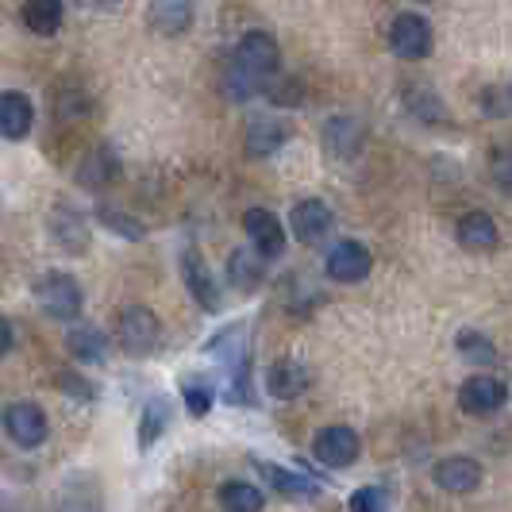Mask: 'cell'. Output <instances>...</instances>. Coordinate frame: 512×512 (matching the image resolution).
Returning <instances> with one entry per match:
<instances>
[{
    "mask_svg": "<svg viewBox=\"0 0 512 512\" xmlns=\"http://www.w3.org/2000/svg\"><path fill=\"white\" fill-rule=\"evenodd\" d=\"M274 70H278V43L266 31H247L224 70V97L251 101L266 93V81H274Z\"/></svg>",
    "mask_w": 512,
    "mask_h": 512,
    "instance_id": "1",
    "label": "cell"
},
{
    "mask_svg": "<svg viewBox=\"0 0 512 512\" xmlns=\"http://www.w3.org/2000/svg\"><path fill=\"white\" fill-rule=\"evenodd\" d=\"M208 355H224V366L231 374L228 401L231 405H255V389H251V355H247V335L243 328H228L224 335H216L205 347Z\"/></svg>",
    "mask_w": 512,
    "mask_h": 512,
    "instance_id": "2",
    "label": "cell"
},
{
    "mask_svg": "<svg viewBox=\"0 0 512 512\" xmlns=\"http://www.w3.org/2000/svg\"><path fill=\"white\" fill-rule=\"evenodd\" d=\"M116 339H120V347L128 355H151V351H158V343H162V320L147 305H128L120 312Z\"/></svg>",
    "mask_w": 512,
    "mask_h": 512,
    "instance_id": "3",
    "label": "cell"
},
{
    "mask_svg": "<svg viewBox=\"0 0 512 512\" xmlns=\"http://www.w3.org/2000/svg\"><path fill=\"white\" fill-rule=\"evenodd\" d=\"M35 301L43 305L47 316L54 320H77L81 316V305H85V293H81V285L70 278V274H43L39 282H35Z\"/></svg>",
    "mask_w": 512,
    "mask_h": 512,
    "instance_id": "4",
    "label": "cell"
},
{
    "mask_svg": "<svg viewBox=\"0 0 512 512\" xmlns=\"http://www.w3.org/2000/svg\"><path fill=\"white\" fill-rule=\"evenodd\" d=\"M389 47L397 58H405V62H416V58H424V54L432 51V27L424 16H416V12H401L393 27H389Z\"/></svg>",
    "mask_w": 512,
    "mask_h": 512,
    "instance_id": "5",
    "label": "cell"
},
{
    "mask_svg": "<svg viewBox=\"0 0 512 512\" xmlns=\"http://www.w3.org/2000/svg\"><path fill=\"white\" fill-rule=\"evenodd\" d=\"M4 432L12 436L16 447L31 451V447H39L47 439V412L39 405H31V401H16V405L4 409Z\"/></svg>",
    "mask_w": 512,
    "mask_h": 512,
    "instance_id": "6",
    "label": "cell"
},
{
    "mask_svg": "<svg viewBox=\"0 0 512 512\" xmlns=\"http://www.w3.org/2000/svg\"><path fill=\"white\" fill-rule=\"evenodd\" d=\"M312 455L324 466H332V470H347L351 462L359 459V432L347 428V424H332V428H324L320 436L312 439Z\"/></svg>",
    "mask_w": 512,
    "mask_h": 512,
    "instance_id": "7",
    "label": "cell"
},
{
    "mask_svg": "<svg viewBox=\"0 0 512 512\" xmlns=\"http://www.w3.org/2000/svg\"><path fill=\"white\" fill-rule=\"evenodd\" d=\"M505 397H509V389H505L501 378H493V374H474L459 389V405L470 416H493V412L505 405Z\"/></svg>",
    "mask_w": 512,
    "mask_h": 512,
    "instance_id": "8",
    "label": "cell"
},
{
    "mask_svg": "<svg viewBox=\"0 0 512 512\" xmlns=\"http://www.w3.org/2000/svg\"><path fill=\"white\" fill-rule=\"evenodd\" d=\"M181 278L189 285L193 301L205 308V312H220V305H224V301H220V285L208 274V262L197 247H189V251L181 255Z\"/></svg>",
    "mask_w": 512,
    "mask_h": 512,
    "instance_id": "9",
    "label": "cell"
},
{
    "mask_svg": "<svg viewBox=\"0 0 512 512\" xmlns=\"http://www.w3.org/2000/svg\"><path fill=\"white\" fill-rule=\"evenodd\" d=\"M370 266H374V255L362 243H355V239H343V243H335L332 251H328V274L343 285L362 282L370 274Z\"/></svg>",
    "mask_w": 512,
    "mask_h": 512,
    "instance_id": "10",
    "label": "cell"
},
{
    "mask_svg": "<svg viewBox=\"0 0 512 512\" xmlns=\"http://www.w3.org/2000/svg\"><path fill=\"white\" fill-rule=\"evenodd\" d=\"M243 228L255 239V247L262 258H278L285 251V228L270 208H251V212L243 216Z\"/></svg>",
    "mask_w": 512,
    "mask_h": 512,
    "instance_id": "11",
    "label": "cell"
},
{
    "mask_svg": "<svg viewBox=\"0 0 512 512\" xmlns=\"http://www.w3.org/2000/svg\"><path fill=\"white\" fill-rule=\"evenodd\" d=\"M432 478H436V486L443 489V493H474V489L482 486V466L474 459L451 455V459L436 462Z\"/></svg>",
    "mask_w": 512,
    "mask_h": 512,
    "instance_id": "12",
    "label": "cell"
},
{
    "mask_svg": "<svg viewBox=\"0 0 512 512\" xmlns=\"http://www.w3.org/2000/svg\"><path fill=\"white\" fill-rule=\"evenodd\" d=\"M328 231H332V208L324 205V201L308 197V201L293 205V235L301 243H320Z\"/></svg>",
    "mask_w": 512,
    "mask_h": 512,
    "instance_id": "13",
    "label": "cell"
},
{
    "mask_svg": "<svg viewBox=\"0 0 512 512\" xmlns=\"http://www.w3.org/2000/svg\"><path fill=\"white\" fill-rule=\"evenodd\" d=\"M285 139H289V124H285L282 116H255L251 128H247V154L251 158H266L278 147H285Z\"/></svg>",
    "mask_w": 512,
    "mask_h": 512,
    "instance_id": "14",
    "label": "cell"
},
{
    "mask_svg": "<svg viewBox=\"0 0 512 512\" xmlns=\"http://www.w3.org/2000/svg\"><path fill=\"white\" fill-rule=\"evenodd\" d=\"M362 124L355 116H332V124H324V151L332 158H355L362 151Z\"/></svg>",
    "mask_w": 512,
    "mask_h": 512,
    "instance_id": "15",
    "label": "cell"
},
{
    "mask_svg": "<svg viewBox=\"0 0 512 512\" xmlns=\"http://www.w3.org/2000/svg\"><path fill=\"white\" fill-rule=\"evenodd\" d=\"M197 0H151V27L158 35H185L193 24Z\"/></svg>",
    "mask_w": 512,
    "mask_h": 512,
    "instance_id": "16",
    "label": "cell"
},
{
    "mask_svg": "<svg viewBox=\"0 0 512 512\" xmlns=\"http://www.w3.org/2000/svg\"><path fill=\"white\" fill-rule=\"evenodd\" d=\"M116 178H120V158L112 154V147H93L81 158V166H77V181L85 189H104Z\"/></svg>",
    "mask_w": 512,
    "mask_h": 512,
    "instance_id": "17",
    "label": "cell"
},
{
    "mask_svg": "<svg viewBox=\"0 0 512 512\" xmlns=\"http://www.w3.org/2000/svg\"><path fill=\"white\" fill-rule=\"evenodd\" d=\"M35 124V108L24 93H0V135L4 139H27Z\"/></svg>",
    "mask_w": 512,
    "mask_h": 512,
    "instance_id": "18",
    "label": "cell"
},
{
    "mask_svg": "<svg viewBox=\"0 0 512 512\" xmlns=\"http://www.w3.org/2000/svg\"><path fill=\"white\" fill-rule=\"evenodd\" d=\"M51 235L58 239V247H62V251H70V255H77V251H85V247H89L85 220H81L70 205H58L51 212Z\"/></svg>",
    "mask_w": 512,
    "mask_h": 512,
    "instance_id": "19",
    "label": "cell"
},
{
    "mask_svg": "<svg viewBox=\"0 0 512 512\" xmlns=\"http://www.w3.org/2000/svg\"><path fill=\"white\" fill-rule=\"evenodd\" d=\"M255 470L270 486L278 489V493H285V497H316V493H320V482L308 478V474H293V470H282V466L262 462V459H255Z\"/></svg>",
    "mask_w": 512,
    "mask_h": 512,
    "instance_id": "20",
    "label": "cell"
},
{
    "mask_svg": "<svg viewBox=\"0 0 512 512\" xmlns=\"http://www.w3.org/2000/svg\"><path fill=\"white\" fill-rule=\"evenodd\" d=\"M266 385H270L274 397L293 401V397H301V389L308 385V370L297 359H278L270 366V374H266Z\"/></svg>",
    "mask_w": 512,
    "mask_h": 512,
    "instance_id": "21",
    "label": "cell"
},
{
    "mask_svg": "<svg viewBox=\"0 0 512 512\" xmlns=\"http://www.w3.org/2000/svg\"><path fill=\"white\" fill-rule=\"evenodd\" d=\"M66 347H70V355L77 362H104V355H108V335L101 328H93V324H77L74 332L66 335Z\"/></svg>",
    "mask_w": 512,
    "mask_h": 512,
    "instance_id": "22",
    "label": "cell"
},
{
    "mask_svg": "<svg viewBox=\"0 0 512 512\" xmlns=\"http://www.w3.org/2000/svg\"><path fill=\"white\" fill-rule=\"evenodd\" d=\"M459 239H462V247H470V251H489V247H497V224H493V216H486V212L462 216Z\"/></svg>",
    "mask_w": 512,
    "mask_h": 512,
    "instance_id": "23",
    "label": "cell"
},
{
    "mask_svg": "<svg viewBox=\"0 0 512 512\" xmlns=\"http://www.w3.org/2000/svg\"><path fill=\"white\" fill-rule=\"evenodd\" d=\"M24 24L35 35H54L62 27V0H24Z\"/></svg>",
    "mask_w": 512,
    "mask_h": 512,
    "instance_id": "24",
    "label": "cell"
},
{
    "mask_svg": "<svg viewBox=\"0 0 512 512\" xmlns=\"http://www.w3.org/2000/svg\"><path fill=\"white\" fill-rule=\"evenodd\" d=\"M170 420H174V405L166 397H151L143 409V420H139V447H151L154 439L170 428Z\"/></svg>",
    "mask_w": 512,
    "mask_h": 512,
    "instance_id": "25",
    "label": "cell"
},
{
    "mask_svg": "<svg viewBox=\"0 0 512 512\" xmlns=\"http://www.w3.org/2000/svg\"><path fill=\"white\" fill-rule=\"evenodd\" d=\"M228 282L239 289V293H255L262 285V262H258L251 251H235L228 258Z\"/></svg>",
    "mask_w": 512,
    "mask_h": 512,
    "instance_id": "26",
    "label": "cell"
},
{
    "mask_svg": "<svg viewBox=\"0 0 512 512\" xmlns=\"http://www.w3.org/2000/svg\"><path fill=\"white\" fill-rule=\"evenodd\" d=\"M455 347H459L462 359L474 362V366H493V362H497V347H493V343L486 339V332H474V328H466V332H459Z\"/></svg>",
    "mask_w": 512,
    "mask_h": 512,
    "instance_id": "27",
    "label": "cell"
},
{
    "mask_svg": "<svg viewBox=\"0 0 512 512\" xmlns=\"http://www.w3.org/2000/svg\"><path fill=\"white\" fill-rule=\"evenodd\" d=\"M220 505L231 512H258L266 505V497L255 486H247V482H224L220 486Z\"/></svg>",
    "mask_w": 512,
    "mask_h": 512,
    "instance_id": "28",
    "label": "cell"
},
{
    "mask_svg": "<svg viewBox=\"0 0 512 512\" xmlns=\"http://www.w3.org/2000/svg\"><path fill=\"white\" fill-rule=\"evenodd\" d=\"M97 220H101L104 228L108 231H116L120 239H128V243H139L143 235H147V228L135 220V216H128V212H120V208H108V205H101L97 208Z\"/></svg>",
    "mask_w": 512,
    "mask_h": 512,
    "instance_id": "29",
    "label": "cell"
},
{
    "mask_svg": "<svg viewBox=\"0 0 512 512\" xmlns=\"http://www.w3.org/2000/svg\"><path fill=\"white\" fill-rule=\"evenodd\" d=\"M181 397H185L189 416H208V409H212V385L205 378H189L181 385Z\"/></svg>",
    "mask_w": 512,
    "mask_h": 512,
    "instance_id": "30",
    "label": "cell"
},
{
    "mask_svg": "<svg viewBox=\"0 0 512 512\" xmlns=\"http://www.w3.org/2000/svg\"><path fill=\"white\" fill-rule=\"evenodd\" d=\"M347 505H351L355 512H382L393 505V493H389L385 486H362Z\"/></svg>",
    "mask_w": 512,
    "mask_h": 512,
    "instance_id": "31",
    "label": "cell"
},
{
    "mask_svg": "<svg viewBox=\"0 0 512 512\" xmlns=\"http://www.w3.org/2000/svg\"><path fill=\"white\" fill-rule=\"evenodd\" d=\"M54 382H58V389H66L70 397H77V401H93V397H97V385L85 382L81 374H70V370H62Z\"/></svg>",
    "mask_w": 512,
    "mask_h": 512,
    "instance_id": "32",
    "label": "cell"
},
{
    "mask_svg": "<svg viewBox=\"0 0 512 512\" xmlns=\"http://www.w3.org/2000/svg\"><path fill=\"white\" fill-rule=\"evenodd\" d=\"M482 108H486V116H493V120H501V116L509 112V101H505V89H497L493 97H482Z\"/></svg>",
    "mask_w": 512,
    "mask_h": 512,
    "instance_id": "33",
    "label": "cell"
},
{
    "mask_svg": "<svg viewBox=\"0 0 512 512\" xmlns=\"http://www.w3.org/2000/svg\"><path fill=\"white\" fill-rule=\"evenodd\" d=\"M493 166H497V185L509 189V151H505V147L497 151V162H493Z\"/></svg>",
    "mask_w": 512,
    "mask_h": 512,
    "instance_id": "34",
    "label": "cell"
},
{
    "mask_svg": "<svg viewBox=\"0 0 512 512\" xmlns=\"http://www.w3.org/2000/svg\"><path fill=\"white\" fill-rule=\"evenodd\" d=\"M8 351H12V324L0 316V359H4Z\"/></svg>",
    "mask_w": 512,
    "mask_h": 512,
    "instance_id": "35",
    "label": "cell"
},
{
    "mask_svg": "<svg viewBox=\"0 0 512 512\" xmlns=\"http://www.w3.org/2000/svg\"><path fill=\"white\" fill-rule=\"evenodd\" d=\"M85 8H101V12H116L120 8V0H81Z\"/></svg>",
    "mask_w": 512,
    "mask_h": 512,
    "instance_id": "36",
    "label": "cell"
}]
</instances>
